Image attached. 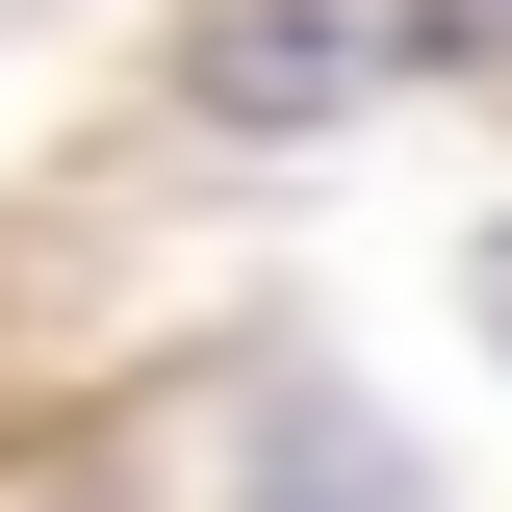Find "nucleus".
Wrapping results in <instances>:
<instances>
[{
    "label": "nucleus",
    "instance_id": "nucleus-2",
    "mask_svg": "<svg viewBox=\"0 0 512 512\" xmlns=\"http://www.w3.org/2000/svg\"><path fill=\"white\" fill-rule=\"evenodd\" d=\"M461 308H487V359H512V231H487V256H461Z\"/></svg>",
    "mask_w": 512,
    "mask_h": 512
},
{
    "label": "nucleus",
    "instance_id": "nucleus-1",
    "mask_svg": "<svg viewBox=\"0 0 512 512\" xmlns=\"http://www.w3.org/2000/svg\"><path fill=\"white\" fill-rule=\"evenodd\" d=\"M436 52H512V0H205V103L231 128H333V103H384V77H436Z\"/></svg>",
    "mask_w": 512,
    "mask_h": 512
}]
</instances>
